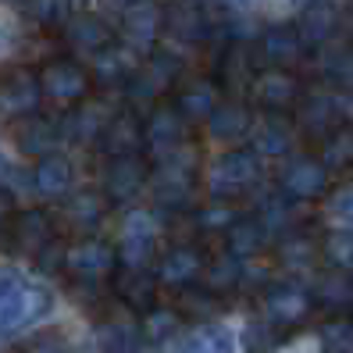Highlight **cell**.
<instances>
[{
  "mask_svg": "<svg viewBox=\"0 0 353 353\" xmlns=\"http://www.w3.org/2000/svg\"><path fill=\"white\" fill-rule=\"evenodd\" d=\"M179 72H182V65H179L175 54H168V50H150V57L139 61L136 75L125 82V90H121V93H125V100H129V111H136V114L143 118V114L154 108V103L164 100V93L175 90Z\"/></svg>",
  "mask_w": 353,
  "mask_h": 353,
  "instance_id": "6da1fadb",
  "label": "cell"
},
{
  "mask_svg": "<svg viewBox=\"0 0 353 353\" xmlns=\"http://www.w3.org/2000/svg\"><path fill=\"white\" fill-rule=\"evenodd\" d=\"M50 293L32 285L22 272L14 268H0V332L22 328L32 318H43L50 310Z\"/></svg>",
  "mask_w": 353,
  "mask_h": 353,
  "instance_id": "7a4b0ae2",
  "label": "cell"
},
{
  "mask_svg": "<svg viewBox=\"0 0 353 353\" xmlns=\"http://www.w3.org/2000/svg\"><path fill=\"white\" fill-rule=\"evenodd\" d=\"M261 175H264L261 157L254 150L232 147L211 164V172H207V193H211V200H239L243 193H250L261 182Z\"/></svg>",
  "mask_w": 353,
  "mask_h": 353,
  "instance_id": "3957f363",
  "label": "cell"
},
{
  "mask_svg": "<svg viewBox=\"0 0 353 353\" xmlns=\"http://www.w3.org/2000/svg\"><path fill=\"white\" fill-rule=\"evenodd\" d=\"M161 32H168L175 43L200 47L214 36V14L207 8V0H164Z\"/></svg>",
  "mask_w": 353,
  "mask_h": 353,
  "instance_id": "277c9868",
  "label": "cell"
},
{
  "mask_svg": "<svg viewBox=\"0 0 353 353\" xmlns=\"http://www.w3.org/2000/svg\"><path fill=\"white\" fill-rule=\"evenodd\" d=\"M36 79H39V93L54 103H61V108H79L93 90L86 65H79L75 57H50L36 72Z\"/></svg>",
  "mask_w": 353,
  "mask_h": 353,
  "instance_id": "5b68a950",
  "label": "cell"
},
{
  "mask_svg": "<svg viewBox=\"0 0 353 353\" xmlns=\"http://www.w3.org/2000/svg\"><path fill=\"white\" fill-rule=\"evenodd\" d=\"M185 143V121L179 118V111L172 108V100H161L143 114V150L154 161H164L182 150Z\"/></svg>",
  "mask_w": 353,
  "mask_h": 353,
  "instance_id": "8992f818",
  "label": "cell"
},
{
  "mask_svg": "<svg viewBox=\"0 0 353 353\" xmlns=\"http://www.w3.org/2000/svg\"><path fill=\"white\" fill-rule=\"evenodd\" d=\"M314 310L318 307L310 300V289L300 285V282H275V285L264 289V318L282 332L300 328Z\"/></svg>",
  "mask_w": 353,
  "mask_h": 353,
  "instance_id": "52a82bcc",
  "label": "cell"
},
{
  "mask_svg": "<svg viewBox=\"0 0 353 353\" xmlns=\"http://www.w3.org/2000/svg\"><path fill=\"white\" fill-rule=\"evenodd\" d=\"M182 154V150H179ZM179 154L164 157L161 168L150 175V193H154V203L164 207V211H179L193 200L196 193V172L190 161H182Z\"/></svg>",
  "mask_w": 353,
  "mask_h": 353,
  "instance_id": "ba28073f",
  "label": "cell"
},
{
  "mask_svg": "<svg viewBox=\"0 0 353 353\" xmlns=\"http://www.w3.org/2000/svg\"><path fill=\"white\" fill-rule=\"evenodd\" d=\"M250 93L264 108V114H285L303 97V82L289 68H257L250 79Z\"/></svg>",
  "mask_w": 353,
  "mask_h": 353,
  "instance_id": "9c48e42d",
  "label": "cell"
},
{
  "mask_svg": "<svg viewBox=\"0 0 353 353\" xmlns=\"http://www.w3.org/2000/svg\"><path fill=\"white\" fill-rule=\"evenodd\" d=\"M114 257H118V268L150 272V264L157 257V239H154V221L147 218V211H132L125 218V232H121L114 246Z\"/></svg>",
  "mask_w": 353,
  "mask_h": 353,
  "instance_id": "30bf717a",
  "label": "cell"
},
{
  "mask_svg": "<svg viewBox=\"0 0 353 353\" xmlns=\"http://www.w3.org/2000/svg\"><path fill=\"white\" fill-rule=\"evenodd\" d=\"M303 54L307 50L300 43V32H296L293 22H275V26L261 29L257 39H254V57L264 68H289L293 72Z\"/></svg>",
  "mask_w": 353,
  "mask_h": 353,
  "instance_id": "8fae6325",
  "label": "cell"
},
{
  "mask_svg": "<svg viewBox=\"0 0 353 353\" xmlns=\"http://www.w3.org/2000/svg\"><path fill=\"white\" fill-rule=\"evenodd\" d=\"M293 26L300 32L303 50H325L343 29V8L336 0H307Z\"/></svg>",
  "mask_w": 353,
  "mask_h": 353,
  "instance_id": "7c38bea8",
  "label": "cell"
},
{
  "mask_svg": "<svg viewBox=\"0 0 353 353\" xmlns=\"http://www.w3.org/2000/svg\"><path fill=\"white\" fill-rule=\"evenodd\" d=\"M150 182V164L143 154H125V157H108L103 168V196L111 203H129L143 193Z\"/></svg>",
  "mask_w": 353,
  "mask_h": 353,
  "instance_id": "4fadbf2b",
  "label": "cell"
},
{
  "mask_svg": "<svg viewBox=\"0 0 353 353\" xmlns=\"http://www.w3.org/2000/svg\"><path fill=\"white\" fill-rule=\"evenodd\" d=\"M114 268H118V257H114V246L108 239H79L75 246H68V254H65V272L82 279V282H100V279H108L114 275Z\"/></svg>",
  "mask_w": 353,
  "mask_h": 353,
  "instance_id": "5bb4252c",
  "label": "cell"
},
{
  "mask_svg": "<svg viewBox=\"0 0 353 353\" xmlns=\"http://www.w3.org/2000/svg\"><path fill=\"white\" fill-rule=\"evenodd\" d=\"M332 175L318 157H293L279 175V190L285 200H318L328 193Z\"/></svg>",
  "mask_w": 353,
  "mask_h": 353,
  "instance_id": "9a60e30c",
  "label": "cell"
},
{
  "mask_svg": "<svg viewBox=\"0 0 353 353\" xmlns=\"http://www.w3.org/2000/svg\"><path fill=\"white\" fill-rule=\"evenodd\" d=\"M136 68H139V57H136V50H129L125 43H114L111 47H103L100 54H93L90 57V82L93 86H103V90H125V82L136 75Z\"/></svg>",
  "mask_w": 353,
  "mask_h": 353,
  "instance_id": "2e32d148",
  "label": "cell"
},
{
  "mask_svg": "<svg viewBox=\"0 0 353 353\" xmlns=\"http://www.w3.org/2000/svg\"><path fill=\"white\" fill-rule=\"evenodd\" d=\"M296 125L310 136V139H325L332 129H339L346 114H343V103L339 97H332V93H303L300 103H296Z\"/></svg>",
  "mask_w": 353,
  "mask_h": 353,
  "instance_id": "e0dca14e",
  "label": "cell"
},
{
  "mask_svg": "<svg viewBox=\"0 0 353 353\" xmlns=\"http://www.w3.org/2000/svg\"><path fill=\"white\" fill-rule=\"evenodd\" d=\"M39 79L32 68H11L4 79H0V114L4 118H26L39 111Z\"/></svg>",
  "mask_w": 353,
  "mask_h": 353,
  "instance_id": "ac0fdd59",
  "label": "cell"
},
{
  "mask_svg": "<svg viewBox=\"0 0 353 353\" xmlns=\"http://www.w3.org/2000/svg\"><path fill=\"white\" fill-rule=\"evenodd\" d=\"M161 36V0H132L121 11V39L129 50H154Z\"/></svg>",
  "mask_w": 353,
  "mask_h": 353,
  "instance_id": "d6986e66",
  "label": "cell"
},
{
  "mask_svg": "<svg viewBox=\"0 0 353 353\" xmlns=\"http://www.w3.org/2000/svg\"><path fill=\"white\" fill-rule=\"evenodd\" d=\"M61 139H65V129L61 121L47 118V114H26L14 121V143L22 154H32V157H47V154H57Z\"/></svg>",
  "mask_w": 353,
  "mask_h": 353,
  "instance_id": "ffe728a7",
  "label": "cell"
},
{
  "mask_svg": "<svg viewBox=\"0 0 353 353\" xmlns=\"http://www.w3.org/2000/svg\"><path fill=\"white\" fill-rule=\"evenodd\" d=\"M97 147L108 157H125V154H143V118L136 111H111L108 125H103Z\"/></svg>",
  "mask_w": 353,
  "mask_h": 353,
  "instance_id": "44dd1931",
  "label": "cell"
},
{
  "mask_svg": "<svg viewBox=\"0 0 353 353\" xmlns=\"http://www.w3.org/2000/svg\"><path fill=\"white\" fill-rule=\"evenodd\" d=\"M8 239H11V250H14V254L36 257V254L43 250L50 239H57V236H54V221H50V214L43 211V207H29V211H18V214H14Z\"/></svg>",
  "mask_w": 353,
  "mask_h": 353,
  "instance_id": "7402d4cb",
  "label": "cell"
},
{
  "mask_svg": "<svg viewBox=\"0 0 353 353\" xmlns=\"http://www.w3.org/2000/svg\"><path fill=\"white\" fill-rule=\"evenodd\" d=\"M257 72V57H254V43L246 39H232L221 57H218V72H214V86L218 90H250V79Z\"/></svg>",
  "mask_w": 353,
  "mask_h": 353,
  "instance_id": "603a6c76",
  "label": "cell"
},
{
  "mask_svg": "<svg viewBox=\"0 0 353 353\" xmlns=\"http://www.w3.org/2000/svg\"><path fill=\"white\" fill-rule=\"evenodd\" d=\"M65 43L72 47V50H79V54H100L103 47H111L114 43V29L103 22L100 14H90V11H79V14H72L65 26Z\"/></svg>",
  "mask_w": 353,
  "mask_h": 353,
  "instance_id": "cb8c5ba5",
  "label": "cell"
},
{
  "mask_svg": "<svg viewBox=\"0 0 353 353\" xmlns=\"http://www.w3.org/2000/svg\"><path fill=\"white\" fill-rule=\"evenodd\" d=\"M272 243H275V236H272V228L264 225L261 214H239L232 225L225 228V246H228V254L239 257V261L257 257Z\"/></svg>",
  "mask_w": 353,
  "mask_h": 353,
  "instance_id": "d4e9b609",
  "label": "cell"
},
{
  "mask_svg": "<svg viewBox=\"0 0 353 353\" xmlns=\"http://www.w3.org/2000/svg\"><path fill=\"white\" fill-rule=\"evenodd\" d=\"M203 250L196 243H175L168 254L161 257V264H157V279L164 282V285H175V289H182V285H196V279H200V272H203Z\"/></svg>",
  "mask_w": 353,
  "mask_h": 353,
  "instance_id": "484cf974",
  "label": "cell"
},
{
  "mask_svg": "<svg viewBox=\"0 0 353 353\" xmlns=\"http://www.w3.org/2000/svg\"><path fill=\"white\" fill-rule=\"evenodd\" d=\"M172 108L179 111V118L185 121V125L207 121V118H211V111L218 108V86H214V79L182 82V86L172 93Z\"/></svg>",
  "mask_w": 353,
  "mask_h": 353,
  "instance_id": "4316f807",
  "label": "cell"
},
{
  "mask_svg": "<svg viewBox=\"0 0 353 353\" xmlns=\"http://www.w3.org/2000/svg\"><path fill=\"white\" fill-rule=\"evenodd\" d=\"M200 285L207 289V293H214L218 300L221 296H232L236 289L246 285V261L232 257V254H218V257H207L203 261V272H200Z\"/></svg>",
  "mask_w": 353,
  "mask_h": 353,
  "instance_id": "83f0119b",
  "label": "cell"
},
{
  "mask_svg": "<svg viewBox=\"0 0 353 353\" xmlns=\"http://www.w3.org/2000/svg\"><path fill=\"white\" fill-rule=\"evenodd\" d=\"M207 132L221 143H239L246 132H254V111L243 100H218V108L207 118Z\"/></svg>",
  "mask_w": 353,
  "mask_h": 353,
  "instance_id": "f1b7e54d",
  "label": "cell"
},
{
  "mask_svg": "<svg viewBox=\"0 0 353 353\" xmlns=\"http://www.w3.org/2000/svg\"><path fill=\"white\" fill-rule=\"evenodd\" d=\"M172 353H236V336L218 321H200L185 336L172 339Z\"/></svg>",
  "mask_w": 353,
  "mask_h": 353,
  "instance_id": "f546056e",
  "label": "cell"
},
{
  "mask_svg": "<svg viewBox=\"0 0 353 353\" xmlns=\"http://www.w3.org/2000/svg\"><path fill=\"white\" fill-rule=\"evenodd\" d=\"M293 139H296L293 118L264 114L261 125L254 129V154L257 157H285L289 150H293Z\"/></svg>",
  "mask_w": 353,
  "mask_h": 353,
  "instance_id": "4dcf8cb0",
  "label": "cell"
},
{
  "mask_svg": "<svg viewBox=\"0 0 353 353\" xmlns=\"http://www.w3.org/2000/svg\"><path fill=\"white\" fill-rule=\"evenodd\" d=\"M114 296L129 310H136V314H147L157 303V279L150 272H129V268H121L114 275Z\"/></svg>",
  "mask_w": 353,
  "mask_h": 353,
  "instance_id": "1f68e13d",
  "label": "cell"
},
{
  "mask_svg": "<svg viewBox=\"0 0 353 353\" xmlns=\"http://www.w3.org/2000/svg\"><path fill=\"white\" fill-rule=\"evenodd\" d=\"M108 118H111V111L103 108V103H86V100H82L79 108L61 121V129H65V139L93 143V147H97V139H100L103 125H108Z\"/></svg>",
  "mask_w": 353,
  "mask_h": 353,
  "instance_id": "d6a6232c",
  "label": "cell"
},
{
  "mask_svg": "<svg viewBox=\"0 0 353 353\" xmlns=\"http://www.w3.org/2000/svg\"><path fill=\"white\" fill-rule=\"evenodd\" d=\"M310 300H314V307L332 310V314L353 307V275H343V272L318 275V282L310 285Z\"/></svg>",
  "mask_w": 353,
  "mask_h": 353,
  "instance_id": "836d02e7",
  "label": "cell"
},
{
  "mask_svg": "<svg viewBox=\"0 0 353 353\" xmlns=\"http://www.w3.org/2000/svg\"><path fill=\"white\" fill-rule=\"evenodd\" d=\"M325 172H353V121L346 118L339 129H332L325 139H321V157Z\"/></svg>",
  "mask_w": 353,
  "mask_h": 353,
  "instance_id": "e575fe53",
  "label": "cell"
},
{
  "mask_svg": "<svg viewBox=\"0 0 353 353\" xmlns=\"http://www.w3.org/2000/svg\"><path fill=\"white\" fill-rule=\"evenodd\" d=\"M32 182L43 196H65L68 185H72V161L65 154H47L39 157L36 172H32Z\"/></svg>",
  "mask_w": 353,
  "mask_h": 353,
  "instance_id": "d590c367",
  "label": "cell"
},
{
  "mask_svg": "<svg viewBox=\"0 0 353 353\" xmlns=\"http://www.w3.org/2000/svg\"><path fill=\"white\" fill-rule=\"evenodd\" d=\"M318 254L328 264V272L353 275V232L350 228H328L318 243Z\"/></svg>",
  "mask_w": 353,
  "mask_h": 353,
  "instance_id": "8d00e7d4",
  "label": "cell"
},
{
  "mask_svg": "<svg viewBox=\"0 0 353 353\" xmlns=\"http://www.w3.org/2000/svg\"><path fill=\"white\" fill-rule=\"evenodd\" d=\"M139 336L147 346H164L179 336V310L175 307H150L147 314H139Z\"/></svg>",
  "mask_w": 353,
  "mask_h": 353,
  "instance_id": "74e56055",
  "label": "cell"
},
{
  "mask_svg": "<svg viewBox=\"0 0 353 353\" xmlns=\"http://www.w3.org/2000/svg\"><path fill=\"white\" fill-rule=\"evenodd\" d=\"M100 353H147V343L132 321H108L100 328Z\"/></svg>",
  "mask_w": 353,
  "mask_h": 353,
  "instance_id": "f35d334b",
  "label": "cell"
},
{
  "mask_svg": "<svg viewBox=\"0 0 353 353\" xmlns=\"http://www.w3.org/2000/svg\"><path fill=\"white\" fill-rule=\"evenodd\" d=\"M175 310L179 318H196V321H207L221 310V300L214 293H207L203 285H182L179 296H175Z\"/></svg>",
  "mask_w": 353,
  "mask_h": 353,
  "instance_id": "ab89813d",
  "label": "cell"
},
{
  "mask_svg": "<svg viewBox=\"0 0 353 353\" xmlns=\"http://www.w3.org/2000/svg\"><path fill=\"white\" fill-rule=\"evenodd\" d=\"M103 214H108V196L97 193V190H82L72 196L68 203V218L75 228H82V232H90V228H97L103 221Z\"/></svg>",
  "mask_w": 353,
  "mask_h": 353,
  "instance_id": "60d3db41",
  "label": "cell"
},
{
  "mask_svg": "<svg viewBox=\"0 0 353 353\" xmlns=\"http://www.w3.org/2000/svg\"><path fill=\"white\" fill-rule=\"evenodd\" d=\"M279 250H282L279 257H282V264L289 268V272H307V268L318 261V239L303 236L300 228H296V232H285L282 236Z\"/></svg>",
  "mask_w": 353,
  "mask_h": 353,
  "instance_id": "b9f144b4",
  "label": "cell"
},
{
  "mask_svg": "<svg viewBox=\"0 0 353 353\" xmlns=\"http://www.w3.org/2000/svg\"><path fill=\"white\" fill-rule=\"evenodd\" d=\"M236 218H239L236 200H211V203H203L200 211L193 214L200 232H221V236H225V228L232 225Z\"/></svg>",
  "mask_w": 353,
  "mask_h": 353,
  "instance_id": "7bdbcfd3",
  "label": "cell"
},
{
  "mask_svg": "<svg viewBox=\"0 0 353 353\" xmlns=\"http://www.w3.org/2000/svg\"><path fill=\"white\" fill-rule=\"evenodd\" d=\"M282 336L285 332L275 328L268 318H254L243 328V346H246V353H275L282 346Z\"/></svg>",
  "mask_w": 353,
  "mask_h": 353,
  "instance_id": "ee69618b",
  "label": "cell"
},
{
  "mask_svg": "<svg viewBox=\"0 0 353 353\" xmlns=\"http://www.w3.org/2000/svg\"><path fill=\"white\" fill-rule=\"evenodd\" d=\"M321 353H353V321L350 318H328L318 325Z\"/></svg>",
  "mask_w": 353,
  "mask_h": 353,
  "instance_id": "f6af8a7d",
  "label": "cell"
},
{
  "mask_svg": "<svg viewBox=\"0 0 353 353\" xmlns=\"http://www.w3.org/2000/svg\"><path fill=\"white\" fill-rule=\"evenodd\" d=\"M65 254H68V246L61 243V239H50L43 250L36 254V272H43V275H57V272H65Z\"/></svg>",
  "mask_w": 353,
  "mask_h": 353,
  "instance_id": "bcb514c9",
  "label": "cell"
},
{
  "mask_svg": "<svg viewBox=\"0 0 353 353\" xmlns=\"http://www.w3.org/2000/svg\"><path fill=\"white\" fill-rule=\"evenodd\" d=\"M328 214L339 221V228H350V232H353V185H346L343 193L332 196V203H328Z\"/></svg>",
  "mask_w": 353,
  "mask_h": 353,
  "instance_id": "7dc6e473",
  "label": "cell"
},
{
  "mask_svg": "<svg viewBox=\"0 0 353 353\" xmlns=\"http://www.w3.org/2000/svg\"><path fill=\"white\" fill-rule=\"evenodd\" d=\"M22 353H68L65 350V339L54 336V332H43V336H36L22 346Z\"/></svg>",
  "mask_w": 353,
  "mask_h": 353,
  "instance_id": "c3c4849f",
  "label": "cell"
},
{
  "mask_svg": "<svg viewBox=\"0 0 353 353\" xmlns=\"http://www.w3.org/2000/svg\"><path fill=\"white\" fill-rule=\"evenodd\" d=\"M14 214H18L14 193H11V190H4V185H0V239H8V232H11V221H14Z\"/></svg>",
  "mask_w": 353,
  "mask_h": 353,
  "instance_id": "681fc988",
  "label": "cell"
},
{
  "mask_svg": "<svg viewBox=\"0 0 353 353\" xmlns=\"http://www.w3.org/2000/svg\"><path fill=\"white\" fill-rule=\"evenodd\" d=\"M218 4H225V8H236V11H246V8H254L257 0H218Z\"/></svg>",
  "mask_w": 353,
  "mask_h": 353,
  "instance_id": "f907efd6",
  "label": "cell"
},
{
  "mask_svg": "<svg viewBox=\"0 0 353 353\" xmlns=\"http://www.w3.org/2000/svg\"><path fill=\"white\" fill-rule=\"evenodd\" d=\"M100 4H103V8H111V11H118V14H121V11H125V8L132 4V0H100Z\"/></svg>",
  "mask_w": 353,
  "mask_h": 353,
  "instance_id": "816d5d0a",
  "label": "cell"
},
{
  "mask_svg": "<svg viewBox=\"0 0 353 353\" xmlns=\"http://www.w3.org/2000/svg\"><path fill=\"white\" fill-rule=\"evenodd\" d=\"M343 26L350 29V36H353V0H350V8L343 11Z\"/></svg>",
  "mask_w": 353,
  "mask_h": 353,
  "instance_id": "f5cc1de1",
  "label": "cell"
},
{
  "mask_svg": "<svg viewBox=\"0 0 353 353\" xmlns=\"http://www.w3.org/2000/svg\"><path fill=\"white\" fill-rule=\"evenodd\" d=\"M303 4H307V0H303Z\"/></svg>",
  "mask_w": 353,
  "mask_h": 353,
  "instance_id": "db71d44e",
  "label": "cell"
}]
</instances>
